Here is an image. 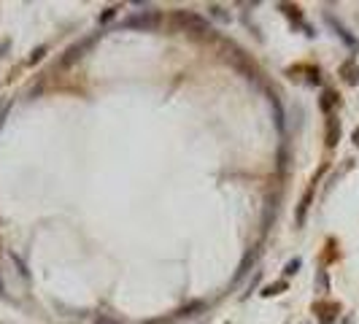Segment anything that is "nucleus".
Here are the masks:
<instances>
[{
	"label": "nucleus",
	"instance_id": "obj_1",
	"mask_svg": "<svg viewBox=\"0 0 359 324\" xmlns=\"http://www.w3.org/2000/svg\"><path fill=\"white\" fill-rule=\"evenodd\" d=\"M173 22H176L178 30H187V33H198V36H205V33H211V25H208V19H202V16L195 14V11H176Z\"/></svg>",
	"mask_w": 359,
	"mask_h": 324
},
{
	"label": "nucleus",
	"instance_id": "obj_2",
	"mask_svg": "<svg viewBox=\"0 0 359 324\" xmlns=\"http://www.w3.org/2000/svg\"><path fill=\"white\" fill-rule=\"evenodd\" d=\"M160 11H138V14L127 16L124 22H121V27L124 30H157L160 27Z\"/></svg>",
	"mask_w": 359,
	"mask_h": 324
},
{
	"label": "nucleus",
	"instance_id": "obj_3",
	"mask_svg": "<svg viewBox=\"0 0 359 324\" xmlns=\"http://www.w3.org/2000/svg\"><path fill=\"white\" fill-rule=\"evenodd\" d=\"M89 46H92V38H86V40H81V43H76V46H71V49L65 51V57H62V62H60V65H62V68L73 65V62H76L79 57L84 54L86 49H89Z\"/></svg>",
	"mask_w": 359,
	"mask_h": 324
},
{
	"label": "nucleus",
	"instance_id": "obj_4",
	"mask_svg": "<svg viewBox=\"0 0 359 324\" xmlns=\"http://www.w3.org/2000/svg\"><path fill=\"white\" fill-rule=\"evenodd\" d=\"M338 138H340V122L335 117H329V122H327V146L332 149L335 143H338Z\"/></svg>",
	"mask_w": 359,
	"mask_h": 324
},
{
	"label": "nucleus",
	"instance_id": "obj_5",
	"mask_svg": "<svg viewBox=\"0 0 359 324\" xmlns=\"http://www.w3.org/2000/svg\"><path fill=\"white\" fill-rule=\"evenodd\" d=\"M254 259H257V248H251V251H248L246 257H243V262L238 265V270H235V281H238V279H243V276L248 273V268H251V265H254Z\"/></svg>",
	"mask_w": 359,
	"mask_h": 324
},
{
	"label": "nucleus",
	"instance_id": "obj_6",
	"mask_svg": "<svg viewBox=\"0 0 359 324\" xmlns=\"http://www.w3.org/2000/svg\"><path fill=\"white\" fill-rule=\"evenodd\" d=\"M340 73H343V79L349 81V84H357V81H359V68H357V62H354V60L343 62V68H340Z\"/></svg>",
	"mask_w": 359,
	"mask_h": 324
},
{
	"label": "nucleus",
	"instance_id": "obj_7",
	"mask_svg": "<svg viewBox=\"0 0 359 324\" xmlns=\"http://www.w3.org/2000/svg\"><path fill=\"white\" fill-rule=\"evenodd\" d=\"M335 103H338V95H335L332 89H324L321 103H319V106H321V111H324V114H329V111H332V106H335Z\"/></svg>",
	"mask_w": 359,
	"mask_h": 324
},
{
	"label": "nucleus",
	"instance_id": "obj_8",
	"mask_svg": "<svg viewBox=\"0 0 359 324\" xmlns=\"http://www.w3.org/2000/svg\"><path fill=\"white\" fill-rule=\"evenodd\" d=\"M327 22H329V25H332V27H335V33H338V36H340V38H343V40H346V43H349V46H351V49H354V46H357V38H351V36H349V33H346V27H343V25H338V22H335V19H332V16H327Z\"/></svg>",
	"mask_w": 359,
	"mask_h": 324
},
{
	"label": "nucleus",
	"instance_id": "obj_9",
	"mask_svg": "<svg viewBox=\"0 0 359 324\" xmlns=\"http://www.w3.org/2000/svg\"><path fill=\"white\" fill-rule=\"evenodd\" d=\"M283 289H286V281H279V284H270L262 294H265V297H270V294H279V292H283Z\"/></svg>",
	"mask_w": 359,
	"mask_h": 324
},
{
	"label": "nucleus",
	"instance_id": "obj_10",
	"mask_svg": "<svg viewBox=\"0 0 359 324\" xmlns=\"http://www.w3.org/2000/svg\"><path fill=\"white\" fill-rule=\"evenodd\" d=\"M300 265H303V262H300V259H292V262H286V268H283V273H286V276H294V273H297V270H300Z\"/></svg>",
	"mask_w": 359,
	"mask_h": 324
},
{
	"label": "nucleus",
	"instance_id": "obj_11",
	"mask_svg": "<svg viewBox=\"0 0 359 324\" xmlns=\"http://www.w3.org/2000/svg\"><path fill=\"white\" fill-rule=\"evenodd\" d=\"M211 14L216 16V19H222V22H227V19H230V14H224V11L219 8V5H211Z\"/></svg>",
	"mask_w": 359,
	"mask_h": 324
},
{
	"label": "nucleus",
	"instance_id": "obj_12",
	"mask_svg": "<svg viewBox=\"0 0 359 324\" xmlns=\"http://www.w3.org/2000/svg\"><path fill=\"white\" fill-rule=\"evenodd\" d=\"M117 11H119V8H117V5H111V8H108V11H106V14H103V16H100V25H106V22H108V19H114V14H117Z\"/></svg>",
	"mask_w": 359,
	"mask_h": 324
},
{
	"label": "nucleus",
	"instance_id": "obj_13",
	"mask_svg": "<svg viewBox=\"0 0 359 324\" xmlns=\"http://www.w3.org/2000/svg\"><path fill=\"white\" fill-rule=\"evenodd\" d=\"M46 54V46H38V49L36 51H33V57H30V62H33V65H36V62L40 60V57H43Z\"/></svg>",
	"mask_w": 359,
	"mask_h": 324
},
{
	"label": "nucleus",
	"instance_id": "obj_14",
	"mask_svg": "<svg viewBox=\"0 0 359 324\" xmlns=\"http://www.w3.org/2000/svg\"><path fill=\"white\" fill-rule=\"evenodd\" d=\"M327 311H338V305H327ZM329 322H332V316L324 314V316H321V324H329Z\"/></svg>",
	"mask_w": 359,
	"mask_h": 324
},
{
	"label": "nucleus",
	"instance_id": "obj_15",
	"mask_svg": "<svg viewBox=\"0 0 359 324\" xmlns=\"http://www.w3.org/2000/svg\"><path fill=\"white\" fill-rule=\"evenodd\" d=\"M319 286L327 289V273H319Z\"/></svg>",
	"mask_w": 359,
	"mask_h": 324
},
{
	"label": "nucleus",
	"instance_id": "obj_16",
	"mask_svg": "<svg viewBox=\"0 0 359 324\" xmlns=\"http://www.w3.org/2000/svg\"><path fill=\"white\" fill-rule=\"evenodd\" d=\"M95 324H119V322H114V319H106V316H100V319H97Z\"/></svg>",
	"mask_w": 359,
	"mask_h": 324
},
{
	"label": "nucleus",
	"instance_id": "obj_17",
	"mask_svg": "<svg viewBox=\"0 0 359 324\" xmlns=\"http://www.w3.org/2000/svg\"><path fill=\"white\" fill-rule=\"evenodd\" d=\"M354 143H357V146H359V127H357V130H354Z\"/></svg>",
	"mask_w": 359,
	"mask_h": 324
},
{
	"label": "nucleus",
	"instance_id": "obj_18",
	"mask_svg": "<svg viewBox=\"0 0 359 324\" xmlns=\"http://www.w3.org/2000/svg\"><path fill=\"white\" fill-rule=\"evenodd\" d=\"M3 117H5V106H0V122H3Z\"/></svg>",
	"mask_w": 359,
	"mask_h": 324
},
{
	"label": "nucleus",
	"instance_id": "obj_19",
	"mask_svg": "<svg viewBox=\"0 0 359 324\" xmlns=\"http://www.w3.org/2000/svg\"><path fill=\"white\" fill-rule=\"evenodd\" d=\"M0 294H3V284H0Z\"/></svg>",
	"mask_w": 359,
	"mask_h": 324
}]
</instances>
